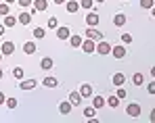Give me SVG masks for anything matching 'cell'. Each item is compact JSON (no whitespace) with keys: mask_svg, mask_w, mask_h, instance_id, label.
Here are the masks:
<instances>
[{"mask_svg":"<svg viewBox=\"0 0 155 123\" xmlns=\"http://www.w3.org/2000/svg\"><path fill=\"white\" fill-rule=\"evenodd\" d=\"M140 104H136V102H130L128 106H126V115L132 117V119H136V117H140Z\"/></svg>","mask_w":155,"mask_h":123,"instance_id":"cell-1","label":"cell"},{"mask_svg":"<svg viewBox=\"0 0 155 123\" xmlns=\"http://www.w3.org/2000/svg\"><path fill=\"white\" fill-rule=\"evenodd\" d=\"M111 56H113V58H117V61H120V58H124V56H126V46H124V44L111 46Z\"/></svg>","mask_w":155,"mask_h":123,"instance_id":"cell-2","label":"cell"},{"mask_svg":"<svg viewBox=\"0 0 155 123\" xmlns=\"http://www.w3.org/2000/svg\"><path fill=\"white\" fill-rule=\"evenodd\" d=\"M97 52L99 54H111V44L105 42V40H99L97 42Z\"/></svg>","mask_w":155,"mask_h":123,"instance_id":"cell-3","label":"cell"},{"mask_svg":"<svg viewBox=\"0 0 155 123\" xmlns=\"http://www.w3.org/2000/svg\"><path fill=\"white\" fill-rule=\"evenodd\" d=\"M86 38H90V40L99 42V40H103V33H101L97 27H88V29H86Z\"/></svg>","mask_w":155,"mask_h":123,"instance_id":"cell-4","label":"cell"},{"mask_svg":"<svg viewBox=\"0 0 155 123\" xmlns=\"http://www.w3.org/2000/svg\"><path fill=\"white\" fill-rule=\"evenodd\" d=\"M97 23H99L97 11H88V15H86V25H88V27H97Z\"/></svg>","mask_w":155,"mask_h":123,"instance_id":"cell-5","label":"cell"},{"mask_svg":"<svg viewBox=\"0 0 155 123\" xmlns=\"http://www.w3.org/2000/svg\"><path fill=\"white\" fill-rule=\"evenodd\" d=\"M69 36H71V31H69V27H67V25L57 27V38H59V40H69Z\"/></svg>","mask_w":155,"mask_h":123,"instance_id":"cell-6","label":"cell"},{"mask_svg":"<svg viewBox=\"0 0 155 123\" xmlns=\"http://www.w3.org/2000/svg\"><path fill=\"white\" fill-rule=\"evenodd\" d=\"M82 50H84L86 54H92V52L97 50V44H94V40H90V38H88V40H84V42H82Z\"/></svg>","mask_w":155,"mask_h":123,"instance_id":"cell-7","label":"cell"},{"mask_svg":"<svg viewBox=\"0 0 155 123\" xmlns=\"http://www.w3.org/2000/svg\"><path fill=\"white\" fill-rule=\"evenodd\" d=\"M17 21L21 25H29L31 23V13H27V11H21L19 15H17Z\"/></svg>","mask_w":155,"mask_h":123,"instance_id":"cell-8","label":"cell"},{"mask_svg":"<svg viewBox=\"0 0 155 123\" xmlns=\"http://www.w3.org/2000/svg\"><path fill=\"white\" fill-rule=\"evenodd\" d=\"M36 86H38V81H36V79H21V84H19V88H21V90H34V88H36Z\"/></svg>","mask_w":155,"mask_h":123,"instance_id":"cell-9","label":"cell"},{"mask_svg":"<svg viewBox=\"0 0 155 123\" xmlns=\"http://www.w3.org/2000/svg\"><path fill=\"white\" fill-rule=\"evenodd\" d=\"M0 50H2V54H4V56H11V54L15 52V44L6 40V42H2V48H0Z\"/></svg>","mask_w":155,"mask_h":123,"instance_id":"cell-10","label":"cell"},{"mask_svg":"<svg viewBox=\"0 0 155 123\" xmlns=\"http://www.w3.org/2000/svg\"><path fill=\"white\" fill-rule=\"evenodd\" d=\"M111 81H113V86H124V81H126V73H113L111 75Z\"/></svg>","mask_w":155,"mask_h":123,"instance_id":"cell-11","label":"cell"},{"mask_svg":"<svg viewBox=\"0 0 155 123\" xmlns=\"http://www.w3.org/2000/svg\"><path fill=\"white\" fill-rule=\"evenodd\" d=\"M69 102H71L74 106H80V104H82V94H80L78 90H74V92H69Z\"/></svg>","mask_w":155,"mask_h":123,"instance_id":"cell-12","label":"cell"},{"mask_svg":"<svg viewBox=\"0 0 155 123\" xmlns=\"http://www.w3.org/2000/svg\"><path fill=\"white\" fill-rule=\"evenodd\" d=\"M65 8H67V13L74 15V13H78V8H80V2L78 0H67L65 2Z\"/></svg>","mask_w":155,"mask_h":123,"instance_id":"cell-13","label":"cell"},{"mask_svg":"<svg viewBox=\"0 0 155 123\" xmlns=\"http://www.w3.org/2000/svg\"><path fill=\"white\" fill-rule=\"evenodd\" d=\"M113 25H115V27H124V25H126V15H124V13H117V15L113 17Z\"/></svg>","mask_w":155,"mask_h":123,"instance_id":"cell-14","label":"cell"},{"mask_svg":"<svg viewBox=\"0 0 155 123\" xmlns=\"http://www.w3.org/2000/svg\"><path fill=\"white\" fill-rule=\"evenodd\" d=\"M80 94H82V98H90V96H92V86H90V84H84V86L80 88Z\"/></svg>","mask_w":155,"mask_h":123,"instance_id":"cell-15","label":"cell"},{"mask_svg":"<svg viewBox=\"0 0 155 123\" xmlns=\"http://www.w3.org/2000/svg\"><path fill=\"white\" fill-rule=\"evenodd\" d=\"M71 106H74V104H71L69 100H63V102L59 104V111H61L63 115H69V113H71Z\"/></svg>","mask_w":155,"mask_h":123,"instance_id":"cell-16","label":"cell"},{"mask_svg":"<svg viewBox=\"0 0 155 123\" xmlns=\"http://www.w3.org/2000/svg\"><path fill=\"white\" fill-rule=\"evenodd\" d=\"M42 84H44L46 88H57V86H59L57 77H52V75H48V77H44V79H42Z\"/></svg>","mask_w":155,"mask_h":123,"instance_id":"cell-17","label":"cell"},{"mask_svg":"<svg viewBox=\"0 0 155 123\" xmlns=\"http://www.w3.org/2000/svg\"><path fill=\"white\" fill-rule=\"evenodd\" d=\"M34 8L40 11V13L46 11V8H48V0H34Z\"/></svg>","mask_w":155,"mask_h":123,"instance_id":"cell-18","label":"cell"},{"mask_svg":"<svg viewBox=\"0 0 155 123\" xmlns=\"http://www.w3.org/2000/svg\"><path fill=\"white\" fill-rule=\"evenodd\" d=\"M40 67H42V71H48V69H52V58H51V56H44V58L40 61Z\"/></svg>","mask_w":155,"mask_h":123,"instance_id":"cell-19","label":"cell"},{"mask_svg":"<svg viewBox=\"0 0 155 123\" xmlns=\"http://www.w3.org/2000/svg\"><path fill=\"white\" fill-rule=\"evenodd\" d=\"M2 23H4V27H15V25L19 23V21H17V17H13V15H6Z\"/></svg>","mask_w":155,"mask_h":123,"instance_id":"cell-20","label":"cell"},{"mask_svg":"<svg viewBox=\"0 0 155 123\" xmlns=\"http://www.w3.org/2000/svg\"><path fill=\"white\" fill-rule=\"evenodd\" d=\"M92 106H94V109L105 106V98H103V96H99V94H97V96H92Z\"/></svg>","mask_w":155,"mask_h":123,"instance_id":"cell-21","label":"cell"},{"mask_svg":"<svg viewBox=\"0 0 155 123\" xmlns=\"http://www.w3.org/2000/svg\"><path fill=\"white\" fill-rule=\"evenodd\" d=\"M23 52L25 54H34L36 52V42H25L23 44Z\"/></svg>","mask_w":155,"mask_h":123,"instance_id":"cell-22","label":"cell"},{"mask_svg":"<svg viewBox=\"0 0 155 123\" xmlns=\"http://www.w3.org/2000/svg\"><path fill=\"white\" fill-rule=\"evenodd\" d=\"M44 36H46V29L44 27H34V38L36 40H42Z\"/></svg>","mask_w":155,"mask_h":123,"instance_id":"cell-23","label":"cell"},{"mask_svg":"<svg viewBox=\"0 0 155 123\" xmlns=\"http://www.w3.org/2000/svg\"><path fill=\"white\" fill-rule=\"evenodd\" d=\"M82 42H84V40H82V38H80V36H69V44H71V46H74V48H78V46H82Z\"/></svg>","mask_w":155,"mask_h":123,"instance_id":"cell-24","label":"cell"},{"mask_svg":"<svg viewBox=\"0 0 155 123\" xmlns=\"http://www.w3.org/2000/svg\"><path fill=\"white\" fill-rule=\"evenodd\" d=\"M143 81H145V75L143 73H134L132 75V84H134V86H143Z\"/></svg>","mask_w":155,"mask_h":123,"instance_id":"cell-25","label":"cell"},{"mask_svg":"<svg viewBox=\"0 0 155 123\" xmlns=\"http://www.w3.org/2000/svg\"><path fill=\"white\" fill-rule=\"evenodd\" d=\"M92 6H94V0H80V8L92 11Z\"/></svg>","mask_w":155,"mask_h":123,"instance_id":"cell-26","label":"cell"},{"mask_svg":"<svg viewBox=\"0 0 155 123\" xmlns=\"http://www.w3.org/2000/svg\"><path fill=\"white\" fill-rule=\"evenodd\" d=\"M94 113H97V109H94V106H86V109H84V117H86V119H92V117H94Z\"/></svg>","mask_w":155,"mask_h":123,"instance_id":"cell-27","label":"cell"},{"mask_svg":"<svg viewBox=\"0 0 155 123\" xmlns=\"http://www.w3.org/2000/svg\"><path fill=\"white\" fill-rule=\"evenodd\" d=\"M0 15H2V17H6V15H11V4H6V2H2V4H0Z\"/></svg>","mask_w":155,"mask_h":123,"instance_id":"cell-28","label":"cell"},{"mask_svg":"<svg viewBox=\"0 0 155 123\" xmlns=\"http://www.w3.org/2000/svg\"><path fill=\"white\" fill-rule=\"evenodd\" d=\"M107 104H109L111 109H115V106L120 104V98H117V94H115V96H109V98H107Z\"/></svg>","mask_w":155,"mask_h":123,"instance_id":"cell-29","label":"cell"},{"mask_svg":"<svg viewBox=\"0 0 155 123\" xmlns=\"http://www.w3.org/2000/svg\"><path fill=\"white\" fill-rule=\"evenodd\" d=\"M46 25H48V29H57V27H59V19H57V17H51Z\"/></svg>","mask_w":155,"mask_h":123,"instance_id":"cell-30","label":"cell"},{"mask_svg":"<svg viewBox=\"0 0 155 123\" xmlns=\"http://www.w3.org/2000/svg\"><path fill=\"white\" fill-rule=\"evenodd\" d=\"M13 75H15V79H23V69H21V67H15V69H13Z\"/></svg>","mask_w":155,"mask_h":123,"instance_id":"cell-31","label":"cell"},{"mask_svg":"<svg viewBox=\"0 0 155 123\" xmlns=\"http://www.w3.org/2000/svg\"><path fill=\"white\" fill-rule=\"evenodd\" d=\"M120 40H122V44H132V36H130V33H122V38H120Z\"/></svg>","mask_w":155,"mask_h":123,"instance_id":"cell-32","label":"cell"},{"mask_svg":"<svg viewBox=\"0 0 155 123\" xmlns=\"http://www.w3.org/2000/svg\"><path fill=\"white\" fill-rule=\"evenodd\" d=\"M140 6H143V8H153L155 2L153 0H140Z\"/></svg>","mask_w":155,"mask_h":123,"instance_id":"cell-33","label":"cell"},{"mask_svg":"<svg viewBox=\"0 0 155 123\" xmlns=\"http://www.w3.org/2000/svg\"><path fill=\"white\" fill-rule=\"evenodd\" d=\"M17 4H19L21 8H27V6H31V4H34V0H17Z\"/></svg>","mask_w":155,"mask_h":123,"instance_id":"cell-34","label":"cell"},{"mask_svg":"<svg viewBox=\"0 0 155 123\" xmlns=\"http://www.w3.org/2000/svg\"><path fill=\"white\" fill-rule=\"evenodd\" d=\"M4 104H6L8 109H15V106H17V98H6V102H4Z\"/></svg>","mask_w":155,"mask_h":123,"instance_id":"cell-35","label":"cell"},{"mask_svg":"<svg viewBox=\"0 0 155 123\" xmlns=\"http://www.w3.org/2000/svg\"><path fill=\"white\" fill-rule=\"evenodd\" d=\"M126 94H128V92H126V90H122V86H117V98H120V100L126 98Z\"/></svg>","mask_w":155,"mask_h":123,"instance_id":"cell-36","label":"cell"},{"mask_svg":"<svg viewBox=\"0 0 155 123\" xmlns=\"http://www.w3.org/2000/svg\"><path fill=\"white\" fill-rule=\"evenodd\" d=\"M147 92H149L151 96H155V81H151V84L147 86Z\"/></svg>","mask_w":155,"mask_h":123,"instance_id":"cell-37","label":"cell"},{"mask_svg":"<svg viewBox=\"0 0 155 123\" xmlns=\"http://www.w3.org/2000/svg\"><path fill=\"white\" fill-rule=\"evenodd\" d=\"M52 2H54V4H59V6H63V4H65L67 0H52Z\"/></svg>","mask_w":155,"mask_h":123,"instance_id":"cell-38","label":"cell"},{"mask_svg":"<svg viewBox=\"0 0 155 123\" xmlns=\"http://www.w3.org/2000/svg\"><path fill=\"white\" fill-rule=\"evenodd\" d=\"M149 119H151V121L155 123V106H153V111H151V115H149Z\"/></svg>","mask_w":155,"mask_h":123,"instance_id":"cell-39","label":"cell"},{"mask_svg":"<svg viewBox=\"0 0 155 123\" xmlns=\"http://www.w3.org/2000/svg\"><path fill=\"white\" fill-rule=\"evenodd\" d=\"M4 102H6V98H4V94H2V92H0V106H2V104H4Z\"/></svg>","mask_w":155,"mask_h":123,"instance_id":"cell-40","label":"cell"},{"mask_svg":"<svg viewBox=\"0 0 155 123\" xmlns=\"http://www.w3.org/2000/svg\"><path fill=\"white\" fill-rule=\"evenodd\" d=\"M4 29H6V27H4V23H0V36L4 33Z\"/></svg>","mask_w":155,"mask_h":123,"instance_id":"cell-41","label":"cell"},{"mask_svg":"<svg viewBox=\"0 0 155 123\" xmlns=\"http://www.w3.org/2000/svg\"><path fill=\"white\" fill-rule=\"evenodd\" d=\"M151 77L155 79V67H151Z\"/></svg>","mask_w":155,"mask_h":123,"instance_id":"cell-42","label":"cell"},{"mask_svg":"<svg viewBox=\"0 0 155 123\" xmlns=\"http://www.w3.org/2000/svg\"><path fill=\"white\" fill-rule=\"evenodd\" d=\"M4 2H6V4H13V2H17V0H4Z\"/></svg>","mask_w":155,"mask_h":123,"instance_id":"cell-43","label":"cell"},{"mask_svg":"<svg viewBox=\"0 0 155 123\" xmlns=\"http://www.w3.org/2000/svg\"><path fill=\"white\" fill-rule=\"evenodd\" d=\"M151 15H153V17H155V6H153V8H151Z\"/></svg>","mask_w":155,"mask_h":123,"instance_id":"cell-44","label":"cell"},{"mask_svg":"<svg viewBox=\"0 0 155 123\" xmlns=\"http://www.w3.org/2000/svg\"><path fill=\"white\" fill-rule=\"evenodd\" d=\"M2 58H4V54H2V50H0V61H2Z\"/></svg>","mask_w":155,"mask_h":123,"instance_id":"cell-45","label":"cell"},{"mask_svg":"<svg viewBox=\"0 0 155 123\" xmlns=\"http://www.w3.org/2000/svg\"><path fill=\"white\" fill-rule=\"evenodd\" d=\"M94 2H99V4H103V2H105V0H94Z\"/></svg>","mask_w":155,"mask_h":123,"instance_id":"cell-46","label":"cell"},{"mask_svg":"<svg viewBox=\"0 0 155 123\" xmlns=\"http://www.w3.org/2000/svg\"><path fill=\"white\" fill-rule=\"evenodd\" d=\"M2 75H4V71H2V69H0V79H2Z\"/></svg>","mask_w":155,"mask_h":123,"instance_id":"cell-47","label":"cell"}]
</instances>
